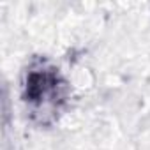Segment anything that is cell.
Masks as SVG:
<instances>
[{
  "label": "cell",
  "instance_id": "6da1fadb",
  "mask_svg": "<svg viewBox=\"0 0 150 150\" xmlns=\"http://www.w3.org/2000/svg\"><path fill=\"white\" fill-rule=\"evenodd\" d=\"M27 99L28 101H53L58 96L57 74L50 71L30 72L27 81Z\"/></svg>",
  "mask_w": 150,
  "mask_h": 150
}]
</instances>
